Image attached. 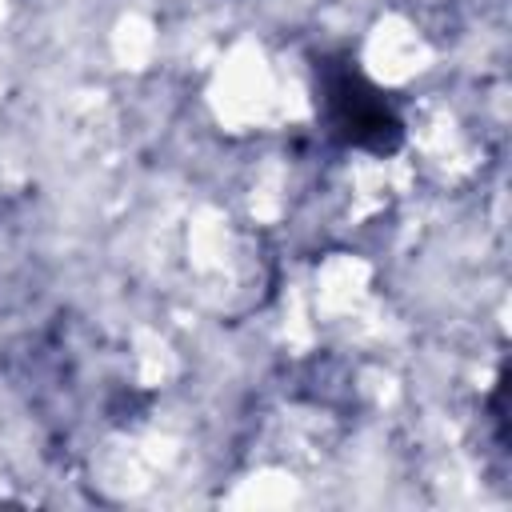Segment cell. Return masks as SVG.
Returning a JSON list of instances; mask_svg holds the SVG:
<instances>
[{"mask_svg":"<svg viewBox=\"0 0 512 512\" xmlns=\"http://www.w3.org/2000/svg\"><path fill=\"white\" fill-rule=\"evenodd\" d=\"M324 96H328V116L332 128L352 140V144H368V148H392L396 144V116L388 112L384 96L376 88H368L348 64L340 68H324Z\"/></svg>","mask_w":512,"mask_h":512,"instance_id":"6da1fadb","label":"cell"}]
</instances>
